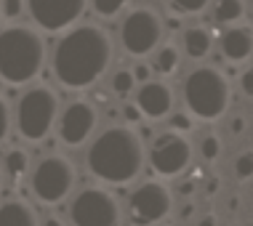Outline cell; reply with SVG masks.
I'll return each mask as SVG.
<instances>
[{
    "instance_id": "cell-1",
    "label": "cell",
    "mask_w": 253,
    "mask_h": 226,
    "mask_svg": "<svg viewBox=\"0 0 253 226\" xmlns=\"http://www.w3.org/2000/svg\"><path fill=\"white\" fill-rule=\"evenodd\" d=\"M115 43L99 24H80L70 30L53 48V75L64 88L80 91L99 83L112 64Z\"/></svg>"
},
{
    "instance_id": "cell-2",
    "label": "cell",
    "mask_w": 253,
    "mask_h": 226,
    "mask_svg": "<svg viewBox=\"0 0 253 226\" xmlns=\"http://www.w3.org/2000/svg\"><path fill=\"white\" fill-rule=\"evenodd\" d=\"M85 165L91 176L104 184H128L144 168V144L141 136L126 125H112L91 141L85 152Z\"/></svg>"
},
{
    "instance_id": "cell-3",
    "label": "cell",
    "mask_w": 253,
    "mask_h": 226,
    "mask_svg": "<svg viewBox=\"0 0 253 226\" xmlns=\"http://www.w3.org/2000/svg\"><path fill=\"white\" fill-rule=\"evenodd\" d=\"M45 64V40L35 27L13 24L0 30V80L24 85Z\"/></svg>"
},
{
    "instance_id": "cell-4",
    "label": "cell",
    "mask_w": 253,
    "mask_h": 226,
    "mask_svg": "<svg viewBox=\"0 0 253 226\" xmlns=\"http://www.w3.org/2000/svg\"><path fill=\"white\" fill-rule=\"evenodd\" d=\"M229 80L216 67H195L184 77V104L197 120L213 122L224 117V112L229 109Z\"/></svg>"
},
{
    "instance_id": "cell-5",
    "label": "cell",
    "mask_w": 253,
    "mask_h": 226,
    "mask_svg": "<svg viewBox=\"0 0 253 226\" xmlns=\"http://www.w3.org/2000/svg\"><path fill=\"white\" fill-rule=\"evenodd\" d=\"M59 120V96L48 85H35L16 104V131L27 141H43Z\"/></svg>"
},
{
    "instance_id": "cell-6",
    "label": "cell",
    "mask_w": 253,
    "mask_h": 226,
    "mask_svg": "<svg viewBox=\"0 0 253 226\" xmlns=\"http://www.w3.org/2000/svg\"><path fill=\"white\" fill-rule=\"evenodd\" d=\"M75 187V165L61 154H45L30 173V189L43 205H59Z\"/></svg>"
},
{
    "instance_id": "cell-7",
    "label": "cell",
    "mask_w": 253,
    "mask_h": 226,
    "mask_svg": "<svg viewBox=\"0 0 253 226\" xmlns=\"http://www.w3.org/2000/svg\"><path fill=\"white\" fill-rule=\"evenodd\" d=\"M192 154H195V147L187 136L163 131L152 139L149 152H144V160H149L152 173L163 176V179H176V176H181L189 168Z\"/></svg>"
},
{
    "instance_id": "cell-8",
    "label": "cell",
    "mask_w": 253,
    "mask_h": 226,
    "mask_svg": "<svg viewBox=\"0 0 253 226\" xmlns=\"http://www.w3.org/2000/svg\"><path fill=\"white\" fill-rule=\"evenodd\" d=\"M163 19L157 16L155 8L139 5V8L128 11L120 24V43L126 53L131 56H147L152 53L163 40Z\"/></svg>"
},
{
    "instance_id": "cell-9",
    "label": "cell",
    "mask_w": 253,
    "mask_h": 226,
    "mask_svg": "<svg viewBox=\"0 0 253 226\" xmlns=\"http://www.w3.org/2000/svg\"><path fill=\"white\" fill-rule=\"evenodd\" d=\"M70 221L72 226H118L120 205L112 197V191L101 187H85L72 197Z\"/></svg>"
},
{
    "instance_id": "cell-10",
    "label": "cell",
    "mask_w": 253,
    "mask_h": 226,
    "mask_svg": "<svg viewBox=\"0 0 253 226\" xmlns=\"http://www.w3.org/2000/svg\"><path fill=\"white\" fill-rule=\"evenodd\" d=\"M173 208V194L163 181H141L128 194V224L131 226H155L168 218Z\"/></svg>"
},
{
    "instance_id": "cell-11",
    "label": "cell",
    "mask_w": 253,
    "mask_h": 226,
    "mask_svg": "<svg viewBox=\"0 0 253 226\" xmlns=\"http://www.w3.org/2000/svg\"><path fill=\"white\" fill-rule=\"evenodd\" d=\"M88 3L83 0H30L27 3V13L32 16L38 30L43 32H61L70 30L85 13Z\"/></svg>"
},
{
    "instance_id": "cell-12",
    "label": "cell",
    "mask_w": 253,
    "mask_h": 226,
    "mask_svg": "<svg viewBox=\"0 0 253 226\" xmlns=\"http://www.w3.org/2000/svg\"><path fill=\"white\" fill-rule=\"evenodd\" d=\"M96 122H99L96 107L85 99H75L59 114V139L67 147H80L96 131Z\"/></svg>"
},
{
    "instance_id": "cell-13",
    "label": "cell",
    "mask_w": 253,
    "mask_h": 226,
    "mask_svg": "<svg viewBox=\"0 0 253 226\" xmlns=\"http://www.w3.org/2000/svg\"><path fill=\"white\" fill-rule=\"evenodd\" d=\"M136 107H139L141 117L163 120L173 112V91H170V85L160 83V80H149V83L139 85V91H136Z\"/></svg>"
},
{
    "instance_id": "cell-14",
    "label": "cell",
    "mask_w": 253,
    "mask_h": 226,
    "mask_svg": "<svg viewBox=\"0 0 253 226\" xmlns=\"http://www.w3.org/2000/svg\"><path fill=\"white\" fill-rule=\"evenodd\" d=\"M221 53L232 64H243L253 53V32L251 27H229L221 35Z\"/></svg>"
},
{
    "instance_id": "cell-15",
    "label": "cell",
    "mask_w": 253,
    "mask_h": 226,
    "mask_svg": "<svg viewBox=\"0 0 253 226\" xmlns=\"http://www.w3.org/2000/svg\"><path fill=\"white\" fill-rule=\"evenodd\" d=\"M213 48V35L205 27H187L184 30V53L189 59H205Z\"/></svg>"
},
{
    "instance_id": "cell-16",
    "label": "cell",
    "mask_w": 253,
    "mask_h": 226,
    "mask_svg": "<svg viewBox=\"0 0 253 226\" xmlns=\"http://www.w3.org/2000/svg\"><path fill=\"white\" fill-rule=\"evenodd\" d=\"M0 226H38L35 210L22 200H8L0 205Z\"/></svg>"
},
{
    "instance_id": "cell-17",
    "label": "cell",
    "mask_w": 253,
    "mask_h": 226,
    "mask_svg": "<svg viewBox=\"0 0 253 226\" xmlns=\"http://www.w3.org/2000/svg\"><path fill=\"white\" fill-rule=\"evenodd\" d=\"M179 64H181L179 48H176L173 43H166V45L155 48V59H152V64H149V70L163 75V77H168V75H173L176 70H179Z\"/></svg>"
},
{
    "instance_id": "cell-18",
    "label": "cell",
    "mask_w": 253,
    "mask_h": 226,
    "mask_svg": "<svg viewBox=\"0 0 253 226\" xmlns=\"http://www.w3.org/2000/svg\"><path fill=\"white\" fill-rule=\"evenodd\" d=\"M30 173V157H27L24 149H11L5 154V165H3V176L11 184H22Z\"/></svg>"
},
{
    "instance_id": "cell-19",
    "label": "cell",
    "mask_w": 253,
    "mask_h": 226,
    "mask_svg": "<svg viewBox=\"0 0 253 226\" xmlns=\"http://www.w3.org/2000/svg\"><path fill=\"white\" fill-rule=\"evenodd\" d=\"M245 13V3L240 0H221L213 3V19L218 24H237Z\"/></svg>"
},
{
    "instance_id": "cell-20",
    "label": "cell",
    "mask_w": 253,
    "mask_h": 226,
    "mask_svg": "<svg viewBox=\"0 0 253 226\" xmlns=\"http://www.w3.org/2000/svg\"><path fill=\"white\" fill-rule=\"evenodd\" d=\"M126 0H91L88 8L96 13L99 19H115L120 11H126Z\"/></svg>"
},
{
    "instance_id": "cell-21",
    "label": "cell",
    "mask_w": 253,
    "mask_h": 226,
    "mask_svg": "<svg viewBox=\"0 0 253 226\" xmlns=\"http://www.w3.org/2000/svg\"><path fill=\"white\" fill-rule=\"evenodd\" d=\"M200 157L203 160H208V162H216L218 157H221V152H224V147H221V139H218L216 133H208V136H203L200 139Z\"/></svg>"
},
{
    "instance_id": "cell-22",
    "label": "cell",
    "mask_w": 253,
    "mask_h": 226,
    "mask_svg": "<svg viewBox=\"0 0 253 226\" xmlns=\"http://www.w3.org/2000/svg\"><path fill=\"white\" fill-rule=\"evenodd\" d=\"M133 75L131 70H118L112 75V93L115 96H120V99H126V96H131L133 93Z\"/></svg>"
},
{
    "instance_id": "cell-23",
    "label": "cell",
    "mask_w": 253,
    "mask_h": 226,
    "mask_svg": "<svg viewBox=\"0 0 253 226\" xmlns=\"http://www.w3.org/2000/svg\"><path fill=\"white\" fill-rule=\"evenodd\" d=\"M170 13H173L176 19L179 16H195V13H203L208 8V3L205 0H197V3H181V0H173V3H168Z\"/></svg>"
},
{
    "instance_id": "cell-24",
    "label": "cell",
    "mask_w": 253,
    "mask_h": 226,
    "mask_svg": "<svg viewBox=\"0 0 253 226\" xmlns=\"http://www.w3.org/2000/svg\"><path fill=\"white\" fill-rule=\"evenodd\" d=\"M235 176H237V181H251V176H253V154L251 152H243L235 157Z\"/></svg>"
},
{
    "instance_id": "cell-25",
    "label": "cell",
    "mask_w": 253,
    "mask_h": 226,
    "mask_svg": "<svg viewBox=\"0 0 253 226\" xmlns=\"http://www.w3.org/2000/svg\"><path fill=\"white\" fill-rule=\"evenodd\" d=\"M168 131L187 136L189 131H192V117H189V114H184V112L170 114V117H168Z\"/></svg>"
},
{
    "instance_id": "cell-26",
    "label": "cell",
    "mask_w": 253,
    "mask_h": 226,
    "mask_svg": "<svg viewBox=\"0 0 253 226\" xmlns=\"http://www.w3.org/2000/svg\"><path fill=\"white\" fill-rule=\"evenodd\" d=\"M24 11H27V3H22V0H5V3H0V16H5V19H19Z\"/></svg>"
},
{
    "instance_id": "cell-27",
    "label": "cell",
    "mask_w": 253,
    "mask_h": 226,
    "mask_svg": "<svg viewBox=\"0 0 253 226\" xmlns=\"http://www.w3.org/2000/svg\"><path fill=\"white\" fill-rule=\"evenodd\" d=\"M8 131H11V109L5 104V99L0 96V141L8 136Z\"/></svg>"
},
{
    "instance_id": "cell-28",
    "label": "cell",
    "mask_w": 253,
    "mask_h": 226,
    "mask_svg": "<svg viewBox=\"0 0 253 226\" xmlns=\"http://www.w3.org/2000/svg\"><path fill=\"white\" fill-rule=\"evenodd\" d=\"M120 117L126 120V122H131V125H136V122L144 120V117H141V112H139V107L131 104V101H126V104L120 107Z\"/></svg>"
},
{
    "instance_id": "cell-29",
    "label": "cell",
    "mask_w": 253,
    "mask_h": 226,
    "mask_svg": "<svg viewBox=\"0 0 253 226\" xmlns=\"http://www.w3.org/2000/svg\"><path fill=\"white\" fill-rule=\"evenodd\" d=\"M131 75H133V83H141V85L152 80V70H149V64H147V61H139V64H133Z\"/></svg>"
},
{
    "instance_id": "cell-30",
    "label": "cell",
    "mask_w": 253,
    "mask_h": 226,
    "mask_svg": "<svg viewBox=\"0 0 253 226\" xmlns=\"http://www.w3.org/2000/svg\"><path fill=\"white\" fill-rule=\"evenodd\" d=\"M195 191H197V179H184V181L176 184V194L184 197V200H189Z\"/></svg>"
},
{
    "instance_id": "cell-31",
    "label": "cell",
    "mask_w": 253,
    "mask_h": 226,
    "mask_svg": "<svg viewBox=\"0 0 253 226\" xmlns=\"http://www.w3.org/2000/svg\"><path fill=\"white\" fill-rule=\"evenodd\" d=\"M245 128H248V120H245V117H240V114H237V117H232V122H229V133L232 136H243Z\"/></svg>"
},
{
    "instance_id": "cell-32",
    "label": "cell",
    "mask_w": 253,
    "mask_h": 226,
    "mask_svg": "<svg viewBox=\"0 0 253 226\" xmlns=\"http://www.w3.org/2000/svg\"><path fill=\"white\" fill-rule=\"evenodd\" d=\"M240 88H243V96H253V72L245 70L240 75Z\"/></svg>"
},
{
    "instance_id": "cell-33",
    "label": "cell",
    "mask_w": 253,
    "mask_h": 226,
    "mask_svg": "<svg viewBox=\"0 0 253 226\" xmlns=\"http://www.w3.org/2000/svg\"><path fill=\"white\" fill-rule=\"evenodd\" d=\"M195 210H197V205H195V202H184V205H181V210H179V218H181V221H189V218L195 216Z\"/></svg>"
},
{
    "instance_id": "cell-34",
    "label": "cell",
    "mask_w": 253,
    "mask_h": 226,
    "mask_svg": "<svg viewBox=\"0 0 253 226\" xmlns=\"http://www.w3.org/2000/svg\"><path fill=\"white\" fill-rule=\"evenodd\" d=\"M195 226H218V218H216L213 213H205V216L197 218V224H195Z\"/></svg>"
},
{
    "instance_id": "cell-35",
    "label": "cell",
    "mask_w": 253,
    "mask_h": 226,
    "mask_svg": "<svg viewBox=\"0 0 253 226\" xmlns=\"http://www.w3.org/2000/svg\"><path fill=\"white\" fill-rule=\"evenodd\" d=\"M216 191H218V181H216V179H211L208 184H205V194H208V197H213Z\"/></svg>"
},
{
    "instance_id": "cell-36",
    "label": "cell",
    "mask_w": 253,
    "mask_h": 226,
    "mask_svg": "<svg viewBox=\"0 0 253 226\" xmlns=\"http://www.w3.org/2000/svg\"><path fill=\"white\" fill-rule=\"evenodd\" d=\"M38 226H64V224H61V218H56V216H48L43 224H38Z\"/></svg>"
},
{
    "instance_id": "cell-37",
    "label": "cell",
    "mask_w": 253,
    "mask_h": 226,
    "mask_svg": "<svg viewBox=\"0 0 253 226\" xmlns=\"http://www.w3.org/2000/svg\"><path fill=\"white\" fill-rule=\"evenodd\" d=\"M3 181H5V176H3V162H0V191H3Z\"/></svg>"
}]
</instances>
